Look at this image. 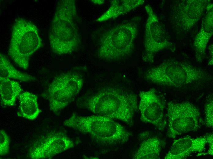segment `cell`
Instances as JSON below:
<instances>
[{
    "mask_svg": "<svg viewBox=\"0 0 213 159\" xmlns=\"http://www.w3.org/2000/svg\"><path fill=\"white\" fill-rule=\"evenodd\" d=\"M88 109L96 115L132 124L138 109L136 96L130 92L108 87L90 97L85 102Z\"/></svg>",
    "mask_w": 213,
    "mask_h": 159,
    "instance_id": "obj_1",
    "label": "cell"
},
{
    "mask_svg": "<svg viewBox=\"0 0 213 159\" xmlns=\"http://www.w3.org/2000/svg\"><path fill=\"white\" fill-rule=\"evenodd\" d=\"M75 6L73 0H61L58 4L49 33L50 46L55 54H70L80 43Z\"/></svg>",
    "mask_w": 213,
    "mask_h": 159,
    "instance_id": "obj_2",
    "label": "cell"
},
{
    "mask_svg": "<svg viewBox=\"0 0 213 159\" xmlns=\"http://www.w3.org/2000/svg\"><path fill=\"white\" fill-rule=\"evenodd\" d=\"M63 125L90 135L105 144L123 143L132 135L125 128L110 118L98 115L82 116L73 114Z\"/></svg>",
    "mask_w": 213,
    "mask_h": 159,
    "instance_id": "obj_3",
    "label": "cell"
},
{
    "mask_svg": "<svg viewBox=\"0 0 213 159\" xmlns=\"http://www.w3.org/2000/svg\"><path fill=\"white\" fill-rule=\"evenodd\" d=\"M202 68L177 60L166 61L150 68L144 77L155 84L173 87H181L207 78Z\"/></svg>",
    "mask_w": 213,
    "mask_h": 159,
    "instance_id": "obj_4",
    "label": "cell"
},
{
    "mask_svg": "<svg viewBox=\"0 0 213 159\" xmlns=\"http://www.w3.org/2000/svg\"><path fill=\"white\" fill-rule=\"evenodd\" d=\"M138 33L137 23L125 21L104 32L100 38L98 55L108 60L121 59L132 53Z\"/></svg>",
    "mask_w": 213,
    "mask_h": 159,
    "instance_id": "obj_5",
    "label": "cell"
},
{
    "mask_svg": "<svg viewBox=\"0 0 213 159\" xmlns=\"http://www.w3.org/2000/svg\"><path fill=\"white\" fill-rule=\"evenodd\" d=\"M36 26L21 18L17 19L13 28L8 54L20 67L27 69L29 59L42 46Z\"/></svg>",
    "mask_w": 213,
    "mask_h": 159,
    "instance_id": "obj_6",
    "label": "cell"
},
{
    "mask_svg": "<svg viewBox=\"0 0 213 159\" xmlns=\"http://www.w3.org/2000/svg\"><path fill=\"white\" fill-rule=\"evenodd\" d=\"M83 82L80 76L74 72L63 73L55 77L47 90L50 110L57 113L67 106L79 93Z\"/></svg>",
    "mask_w": 213,
    "mask_h": 159,
    "instance_id": "obj_7",
    "label": "cell"
},
{
    "mask_svg": "<svg viewBox=\"0 0 213 159\" xmlns=\"http://www.w3.org/2000/svg\"><path fill=\"white\" fill-rule=\"evenodd\" d=\"M167 111L169 138L174 139L200 128L201 121L200 112L192 103L188 102H169L167 104Z\"/></svg>",
    "mask_w": 213,
    "mask_h": 159,
    "instance_id": "obj_8",
    "label": "cell"
},
{
    "mask_svg": "<svg viewBox=\"0 0 213 159\" xmlns=\"http://www.w3.org/2000/svg\"><path fill=\"white\" fill-rule=\"evenodd\" d=\"M209 2L204 0L173 1L170 16L173 28L180 33L189 31L199 21Z\"/></svg>",
    "mask_w": 213,
    "mask_h": 159,
    "instance_id": "obj_9",
    "label": "cell"
},
{
    "mask_svg": "<svg viewBox=\"0 0 213 159\" xmlns=\"http://www.w3.org/2000/svg\"><path fill=\"white\" fill-rule=\"evenodd\" d=\"M145 8L148 17L145 32V53L143 59L146 62L153 63L157 53L165 49L173 51L175 47L151 7L147 5Z\"/></svg>",
    "mask_w": 213,
    "mask_h": 159,
    "instance_id": "obj_10",
    "label": "cell"
},
{
    "mask_svg": "<svg viewBox=\"0 0 213 159\" xmlns=\"http://www.w3.org/2000/svg\"><path fill=\"white\" fill-rule=\"evenodd\" d=\"M75 146L65 133L54 131L42 136L34 142L29 150L28 156L32 159L51 158Z\"/></svg>",
    "mask_w": 213,
    "mask_h": 159,
    "instance_id": "obj_11",
    "label": "cell"
},
{
    "mask_svg": "<svg viewBox=\"0 0 213 159\" xmlns=\"http://www.w3.org/2000/svg\"><path fill=\"white\" fill-rule=\"evenodd\" d=\"M139 96L138 108L140 113L141 121L151 124L159 130L163 131L166 125L164 105L155 90L152 88L140 91Z\"/></svg>",
    "mask_w": 213,
    "mask_h": 159,
    "instance_id": "obj_12",
    "label": "cell"
},
{
    "mask_svg": "<svg viewBox=\"0 0 213 159\" xmlns=\"http://www.w3.org/2000/svg\"><path fill=\"white\" fill-rule=\"evenodd\" d=\"M207 143L205 136L196 138L186 136L175 140L164 158H185L192 153L203 151Z\"/></svg>",
    "mask_w": 213,
    "mask_h": 159,
    "instance_id": "obj_13",
    "label": "cell"
},
{
    "mask_svg": "<svg viewBox=\"0 0 213 159\" xmlns=\"http://www.w3.org/2000/svg\"><path fill=\"white\" fill-rule=\"evenodd\" d=\"M213 34V14L206 13L200 30L196 35L193 46L197 61L201 62L206 54L207 44Z\"/></svg>",
    "mask_w": 213,
    "mask_h": 159,
    "instance_id": "obj_14",
    "label": "cell"
},
{
    "mask_svg": "<svg viewBox=\"0 0 213 159\" xmlns=\"http://www.w3.org/2000/svg\"><path fill=\"white\" fill-rule=\"evenodd\" d=\"M144 0H112L110 8L96 20L102 22L125 14L143 5Z\"/></svg>",
    "mask_w": 213,
    "mask_h": 159,
    "instance_id": "obj_15",
    "label": "cell"
},
{
    "mask_svg": "<svg viewBox=\"0 0 213 159\" xmlns=\"http://www.w3.org/2000/svg\"><path fill=\"white\" fill-rule=\"evenodd\" d=\"M19 99L17 115L31 120L36 119L41 112L39 107L37 96L29 92L25 91L20 94Z\"/></svg>",
    "mask_w": 213,
    "mask_h": 159,
    "instance_id": "obj_16",
    "label": "cell"
},
{
    "mask_svg": "<svg viewBox=\"0 0 213 159\" xmlns=\"http://www.w3.org/2000/svg\"><path fill=\"white\" fill-rule=\"evenodd\" d=\"M163 144V142L157 137L149 138L141 143L133 158L159 159Z\"/></svg>",
    "mask_w": 213,
    "mask_h": 159,
    "instance_id": "obj_17",
    "label": "cell"
},
{
    "mask_svg": "<svg viewBox=\"0 0 213 159\" xmlns=\"http://www.w3.org/2000/svg\"><path fill=\"white\" fill-rule=\"evenodd\" d=\"M22 90L20 83L10 79L0 77L1 101L4 105L13 106Z\"/></svg>",
    "mask_w": 213,
    "mask_h": 159,
    "instance_id": "obj_18",
    "label": "cell"
},
{
    "mask_svg": "<svg viewBox=\"0 0 213 159\" xmlns=\"http://www.w3.org/2000/svg\"><path fill=\"white\" fill-rule=\"evenodd\" d=\"M0 77L24 82L36 80L34 76L16 69L6 57L1 53L0 54Z\"/></svg>",
    "mask_w": 213,
    "mask_h": 159,
    "instance_id": "obj_19",
    "label": "cell"
},
{
    "mask_svg": "<svg viewBox=\"0 0 213 159\" xmlns=\"http://www.w3.org/2000/svg\"><path fill=\"white\" fill-rule=\"evenodd\" d=\"M205 123L206 126L209 128L213 127V101L212 97L207 99L204 105Z\"/></svg>",
    "mask_w": 213,
    "mask_h": 159,
    "instance_id": "obj_20",
    "label": "cell"
},
{
    "mask_svg": "<svg viewBox=\"0 0 213 159\" xmlns=\"http://www.w3.org/2000/svg\"><path fill=\"white\" fill-rule=\"evenodd\" d=\"M10 140L8 135L3 130L0 131V155H6L9 150Z\"/></svg>",
    "mask_w": 213,
    "mask_h": 159,
    "instance_id": "obj_21",
    "label": "cell"
},
{
    "mask_svg": "<svg viewBox=\"0 0 213 159\" xmlns=\"http://www.w3.org/2000/svg\"><path fill=\"white\" fill-rule=\"evenodd\" d=\"M207 141V142L208 144L209 149L207 151L204 153L199 154L202 155H213V135L212 133H209L207 134L205 136Z\"/></svg>",
    "mask_w": 213,
    "mask_h": 159,
    "instance_id": "obj_22",
    "label": "cell"
}]
</instances>
